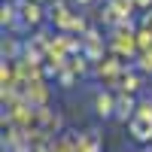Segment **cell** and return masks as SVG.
<instances>
[{"mask_svg": "<svg viewBox=\"0 0 152 152\" xmlns=\"http://www.w3.org/2000/svg\"><path fill=\"white\" fill-rule=\"evenodd\" d=\"M131 131H134V137L146 140V137L152 134V113H146L143 119H131Z\"/></svg>", "mask_w": 152, "mask_h": 152, "instance_id": "6da1fadb", "label": "cell"}]
</instances>
